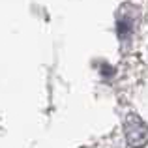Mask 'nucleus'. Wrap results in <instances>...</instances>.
Returning a JSON list of instances; mask_svg holds the SVG:
<instances>
[{"instance_id":"f257e3e1","label":"nucleus","mask_w":148,"mask_h":148,"mask_svg":"<svg viewBox=\"0 0 148 148\" xmlns=\"http://www.w3.org/2000/svg\"><path fill=\"white\" fill-rule=\"evenodd\" d=\"M124 133L131 148H141L148 143V124L139 114H127L124 120Z\"/></svg>"},{"instance_id":"f03ea898","label":"nucleus","mask_w":148,"mask_h":148,"mask_svg":"<svg viewBox=\"0 0 148 148\" xmlns=\"http://www.w3.org/2000/svg\"><path fill=\"white\" fill-rule=\"evenodd\" d=\"M116 30H118L120 40H127L135 30V15H127L120 11L118 21H116Z\"/></svg>"}]
</instances>
